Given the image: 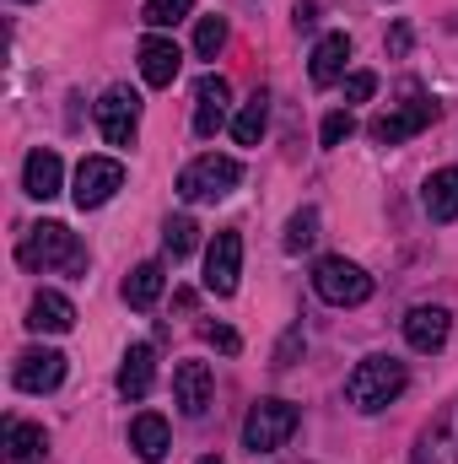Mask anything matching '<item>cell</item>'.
<instances>
[{
    "mask_svg": "<svg viewBox=\"0 0 458 464\" xmlns=\"http://www.w3.org/2000/svg\"><path fill=\"white\" fill-rule=\"evenodd\" d=\"M426 217L432 222H458V168H437L426 179Z\"/></svg>",
    "mask_w": 458,
    "mask_h": 464,
    "instance_id": "obj_22",
    "label": "cell"
},
{
    "mask_svg": "<svg viewBox=\"0 0 458 464\" xmlns=\"http://www.w3.org/2000/svg\"><path fill=\"white\" fill-rule=\"evenodd\" d=\"M151 383H157V351L146 346V341H135V346L124 351V362H119V394L124 400H146Z\"/></svg>",
    "mask_w": 458,
    "mask_h": 464,
    "instance_id": "obj_16",
    "label": "cell"
},
{
    "mask_svg": "<svg viewBox=\"0 0 458 464\" xmlns=\"http://www.w3.org/2000/svg\"><path fill=\"white\" fill-rule=\"evenodd\" d=\"M313 292H319L324 303H335V308H361V303L372 297V276H367L356 259L329 254V259H319V270H313Z\"/></svg>",
    "mask_w": 458,
    "mask_h": 464,
    "instance_id": "obj_4",
    "label": "cell"
},
{
    "mask_svg": "<svg viewBox=\"0 0 458 464\" xmlns=\"http://www.w3.org/2000/svg\"><path fill=\"white\" fill-rule=\"evenodd\" d=\"M297 405H286V400H259L253 411H248V421H243V449H253V454H275L291 432H297Z\"/></svg>",
    "mask_w": 458,
    "mask_h": 464,
    "instance_id": "obj_5",
    "label": "cell"
},
{
    "mask_svg": "<svg viewBox=\"0 0 458 464\" xmlns=\"http://www.w3.org/2000/svg\"><path fill=\"white\" fill-rule=\"evenodd\" d=\"M16 259H22L27 270H71V276L87 270V248H81V237L65 227V222H38V227H27Z\"/></svg>",
    "mask_w": 458,
    "mask_h": 464,
    "instance_id": "obj_2",
    "label": "cell"
},
{
    "mask_svg": "<svg viewBox=\"0 0 458 464\" xmlns=\"http://www.w3.org/2000/svg\"><path fill=\"white\" fill-rule=\"evenodd\" d=\"M119 189H124V162H119V157H81V168H76V189H71V200H76L81 211L109 206Z\"/></svg>",
    "mask_w": 458,
    "mask_h": 464,
    "instance_id": "obj_6",
    "label": "cell"
},
{
    "mask_svg": "<svg viewBox=\"0 0 458 464\" xmlns=\"http://www.w3.org/2000/svg\"><path fill=\"white\" fill-rule=\"evenodd\" d=\"M211 389H216V378H211L205 362H178V372H173V400H178L184 416H205V411H211Z\"/></svg>",
    "mask_w": 458,
    "mask_h": 464,
    "instance_id": "obj_14",
    "label": "cell"
},
{
    "mask_svg": "<svg viewBox=\"0 0 458 464\" xmlns=\"http://www.w3.org/2000/svg\"><path fill=\"white\" fill-rule=\"evenodd\" d=\"M195 243H200V227H195V217H167V227H162V248H167L173 259L195 254Z\"/></svg>",
    "mask_w": 458,
    "mask_h": 464,
    "instance_id": "obj_25",
    "label": "cell"
},
{
    "mask_svg": "<svg viewBox=\"0 0 458 464\" xmlns=\"http://www.w3.org/2000/svg\"><path fill=\"white\" fill-rule=\"evenodd\" d=\"M98 130H103L109 146H129L135 130H140V98H135L129 87H109V92L98 98Z\"/></svg>",
    "mask_w": 458,
    "mask_h": 464,
    "instance_id": "obj_7",
    "label": "cell"
},
{
    "mask_svg": "<svg viewBox=\"0 0 458 464\" xmlns=\"http://www.w3.org/2000/svg\"><path fill=\"white\" fill-rule=\"evenodd\" d=\"M264 124H270V92L259 87V92H253V98L237 109V119H232V135H237V146H259Z\"/></svg>",
    "mask_w": 458,
    "mask_h": 464,
    "instance_id": "obj_24",
    "label": "cell"
},
{
    "mask_svg": "<svg viewBox=\"0 0 458 464\" xmlns=\"http://www.w3.org/2000/svg\"><path fill=\"white\" fill-rule=\"evenodd\" d=\"M49 449V432L43 427H33V421H5V432H0V454L11 464H27L38 459Z\"/></svg>",
    "mask_w": 458,
    "mask_h": 464,
    "instance_id": "obj_21",
    "label": "cell"
},
{
    "mask_svg": "<svg viewBox=\"0 0 458 464\" xmlns=\"http://www.w3.org/2000/svg\"><path fill=\"white\" fill-rule=\"evenodd\" d=\"M297 351H302V330L291 324V330H286V341L275 346V367H291V362H297Z\"/></svg>",
    "mask_w": 458,
    "mask_h": 464,
    "instance_id": "obj_32",
    "label": "cell"
},
{
    "mask_svg": "<svg viewBox=\"0 0 458 464\" xmlns=\"http://www.w3.org/2000/svg\"><path fill=\"white\" fill-rule=\"evenodd\" d=\"M372 92H377V76L372 71H350L345 76V103H367Z\"/></svg>",
    "mask_w": 458,
    "mask_h": 464,
    "instance_id": "obj_30",
    "label": "cell"
},
{
    "mask_svg": "<svg viewBox=\"0 0 458 464\" xmlns=\"http://www.w3.org/2000/svg\"><path fill=\"white\" fill-rule=\"evenodd\" d=\"M162 286H167L162 259H146V265H135V270L124 276V303H129V308H151V303L162 297Z\"/></svg>",
    "mask_w": 458,
    "mask_h": 464,
    "instance_id": "obj_23",
    "label": "cell"
},
{
    "mask_svg": "<svg viewBox=\"0 0 458 464\" xmlns=\"http://www.w3.org/2000/svg\"><path fill=\"white\" fill-rule=\"evenodd\" d=\"M350 135H356V119H350V109H335V114L324 119V130H319V140H324V146H345Z\"/></svg>",
    "mask_w": 458,
    "mask_h": 464,
    "instance_id": "obj_29",
    "label": "cell"
},
{
    "mask_svg": "<svg viewBox=\"0 0 458 464\" xmlns=\"http://www.w3.org/2000/svg\"><path fill=\"white\" fill-rule=\"evenodd\" d=\"M415 464H458V400L415 438Z\"/></svg>",
    "mask_w": 458,
    "mask_h": 464,
    "instance_id": "obj_10",
    "label": "cell"
},
{
    "mask_svg": "<svg viewBox=\"0 0 458 464\" xmlns=\"http://www.w3.org/2000/svg\"><path fill=\"white\" fill-rule=\"evenodd\" d=\"M405 383H410V367H405L399 356H367V362H356V372L345 378V400L372 416V411H388V405L405 394Z\"/></svg>",
    "mask_w": 458,
    "mask_h": 464,
    "instance_id": "obj_1",
    "label": "cell"
},
{
    "mask_svg": "<svg viewBox=\"0 0 458 464\" xmlns=\"http://www.w3.org/2000/svg\"><path fill=\"white\" fill-rule=\"evenodd\" d=\"M237 276H243V237L227 227V232H216V243L205 254V292L232 297L237 292Z\"/></svg>",
    "mask_w": 458,
    "mask_h": 464,
    "instance_id": "obj_9",
    "label": "cell"
},
{
    "mask_svg": "<svg viewBox=\"0 0 458 464\" xmlns=\"http://www.w3.org/2000/svg\"><path fill=\"white\" fill-rule=\"evenodd\" d=\"M71 324H76V308H71L65 292H38V297H33V308H27V330H38V335H65Z\"/></svg>",
    "mask_w": 458,
    "mask_h": 464,
    "instance_id": "obj_20",
    "label": "cell"
},
{
    "mask_svg": "<svg viewBox=\"0 0 458 464\" xmlns=\"http://www.w3.org/2000/svg\"><path fill=\"white\" fill-rule=\"evenodd\" d=\"M205 341H211L216 351H227V356H237V351H243L237 330H227V324H205Z\"/></svg>",
    "mask_w": 458,
    "mask_h": 464,
    "instance_id": "obj_31",
    "label": "cell"
},
{
    "mask_svg": "<svg viewBox=\"0 0 458 464\" xmlns=\"http://www.w3.org/2000/svg\"><path fill=\"white\" fill-rule=\"evenodd\" d=\"M313 243H319V211H313V206H302V211L286 222V248H291V254H302V248H313Z\"/></svg>",
    "mask_w": 458,
    "mask_h": 464,
    "instance_id": "obj_27",
    "label": "cell"
},
{
    "mask_svg": "<svg viewBox=\"0 0 458 464\" xmlns=\"http://www.w3.org/2000/svg\"><path fill=\"white\" fill-rule=\"evenodd\" d=\"M22 189H27L33 200H54V195L65 189V168H60V151L38 146V151L27 157V168H22Z\"/></svg>",
    "mask_w": 458,
    "mask_h": 464,
    "instance_id": "obj_17",
    "label": "cell"
},
{
    "mask_svg": "<svg viewBox=\"0 0 458 464\" xmlns=\"http://www.w3.org/2000/svg\"><path fill=\"white\" fill-rule=\"evenodd\" d=\"M227 98H232L227 76H205L195 87V135L200 140H216V130L227 124Z\"/></svg>",
    "mask_w": 458,
    "mask_h": 464,
    "instance_id": "obj_15",
    "label": "cell"
},
{
    "mask_svg": "<svg viewBox=\"0 0 458 464\" xmlns=\"http://www.w3.org/2000/svg\"><path fill=\"white\" fill-rule=\"evenodd\" d=\"M129 449H135V459L162 464V459H167V449H173V432H167V421H162L157 411H140V416L129 421Z\"/></svg>",
    "mask_w": 458,
    "mask_h": 464,
    "instance_id": "obj_18",
    "label": "cell"
},
{
    "mask_svg": "<svg viewBox=\"0 0 458 464\" xmlns=\"http://www.w3.org/2000/svg\"><path fill=\"white\" fill-rule=\"evenodd\" d=\"M345 65H350V38H345V33H324L319 49H313V60H308L313 87H335L345 76Z\"/></svg>",
    "mask_w": 458,
    "mask_h": 464,
    "instance_id": "obj_19",
    "label": "cell"
},
{
    "mask_svg": "<svg viewBox=\"0 0 458 464\" xmlns=\"http://www.w3.org/2000/svg\"><path fill=\"white\" fill-rule=\"evenodd\" d=\"M448 330H453V314L437 308V303H421L405 314V341L415 351H443L448 346Z\"/></svg>",
    "mask_w": 458,
    "mask_h": 464,
    "instance_id": "obj_11",
    "label": "cell"
},
{
    "mask_svg": "<svg viewBox=\"0 0 458 464\" xmlns=\"http://www.w3.org/2000/svg\"><path fill=\"white\" fill-rule=\"evenodd\" d=\"M291 22H297V33H313V22H319V0H297Z\"/></svg>",
    "mask_w": 458,
    "mask_h": 464,
    "instance_id": "obj_33",
    "label": "cell"
},
{
    "mask_svg": "<svg viewBox=\"0 0 458 464\" xmlns=\"http://www.w3.org/2000/svg\"><path fill=\"white\" fill-rule=\"evenodd\" d=\"M178 71H184V49L173 38H157V33L140 38V76H146V87H173Z\"/></svg>",
    "mask_w": 458,
    "mask_h": 464,
    "instance_id": "obj_13",
    "label": "cell"
},
{
    "mask_svg": "<svg viewBox=\"0 0 458 464\" xmlns=\"http://www.w3.org/2000/svg\"><path fill=\"white\" fill-rule=\"evenodd\" d=\"M189 5H195V0H146V5H140V22H146V27H178V22L189 16Z\"/></svg>",
    "mask_w": 458,
    "mask_h": 464,
    "instance_id": "obj_28",
    "label": "cell"
},
{
    "mask_svg": "<svg viewBox=\"0 0 458 464\" xmlns=\"http://www.w3.org/2000/svg\"><path fill=\"white\" fill-rule=\"evenodd\" d=\"M237 184H243V162H237V157H216V151L195 157V162L178 173V195H184V200H227Z\"/></svg>",
    "mask_w": 458,
    "mask_h": 464,
    "instance_id": "obj_3",
    "label": "cell"
},
{
    "mask_svg": "<svg viewBox=\"0 0 458 464\" xmlns=\"http://www.w3.org/2000/svg\"><path fill=\"white\" fill-rule=\"evenodd\" d=\"M432 119H437V103H405V109H394V114L372 119V140H377V146H399V140L421 135Z\"/></svg>",
    "mask_w": 458,
    "mask_h": 464,
    "instance_id": "obj_12",
    "label": "cell"
},
{
    "mask_svg": "<svg viewBox=\"0 0 458 464\" xmlns=\"http://www.w3.org/2000/svg\"><path fill=\"white\" fill-rule=\"evenodd\" d=\"M222 44H227V16H200V27H195V54H200V60H216Z\"/></svg>",
    "mask_w": 458,
    "mask_h": 464,
    "instance_id": "obj_26",
    "label": "cell"
},
{
    "mask_svg": "<svg viewBox=\"0 0 458 464\" xmlns=\"http://www.w3.org/2000/svg\"><path fill=\"white\" fill-rule=\"evenodd\" d=\"M11 378H16V389L22 394H49V389H60L65 383V356L49 346H33L16 356V367H11Z\"/></svg>",
    "mask_w": 458,
    "mask_h": 464,
    "instance_id": "obj_8",
    "label": "cell"
},
{
    "mask_svg": "<svg viewBox=\"0 0 458 464\" xmlns=\"http://www.w3.org/2000/svg\"><path fill=\"white\" fill-rule=\"evenodd\" d=\"M405 49H410V22H394V33H388V54L399 60Z\"/></svg>",
    "mask_w": 458,
    "mask_h": 464,
    "instance_id": "obj_34",
    "label": "cell"
}]
</instances>
